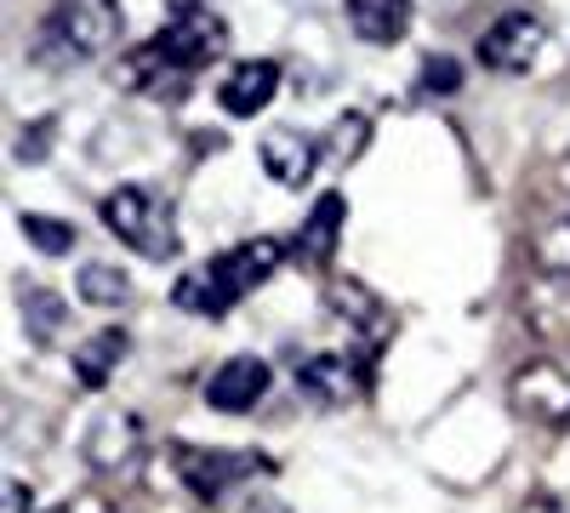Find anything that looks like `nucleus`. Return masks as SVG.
I'll return each instance as SVG.
<instances>
[{"instance_id": "nucleus-1", "label": "nucleus", "mask_w": 570, "mask_h": 513, "mask_svg": "<svg viewBox=\"0 0 570 513\" xmlns=\"http://www.w3.org/2000/svg\"><path fill=\"white\" fill-rule=\"evenodd\" d=\"M115 40H120V7L115 0H58L40 23L35 58L52 63V69H69V63L104 58Z\"/></svg>"}, {"instance_id": "nucleus-2", "label": "nucleus", "mask_w": 570, "mask_h": 513, "mask_svg": "<svg viewBox=\"0 0 570 513\" xmlns=\"http://www.w3.org/2000/svg\"><path fill=\"white\" fill-rule=\"evenodd\" d=\"M104 223L109 235L126 240L137 257H177V223H171V200L142 189V182H126V189H115L104 200Z\"/></svg>"}, {"instance_id": "nucleus-3", "label": "nucleus", "mask_w": 570, "mask_h": 513, "mask_svg": "<svg viewBox=\"0 0 570 513\" xmlns=\"http://www.w3.org/2000/svg\"><path fill=\"white\" fill-rule=\"evenodd\" d=\"M217 52H223V23H217L206 7H188V12H177V18L155 34V46H149L137 63H160L166 75H195V69L212 63Z\"/></svg>"}, {"instance_id": "nucleus-4", "label": "nucleus", "mask_w": 570, "mask_h": 513, "mask_svg": "<svg viewBox=\"0 0 570 513\" xmlns=\"http://www.w3.org/2000/svg\"><path fill=\"white\" fill-rule=\"evenodd\" d=\"M513 405L548 428H570V359L548 354L513 371Z\"/></svg>"}, {"instance_id": "nucleus-5", "label": "nucleus", "mask_w": 570, "mask_h": 513, "mask_svg": "<svg viewBox=\"0 0 570 513\" xmlns=\"http://www.w3.org/2000/svg\"><path fill=\"white\" fill-rule=\"evenodd\" d=\"M542 18L537 12H502L485 34H480V63L497 69V75H525L537 58H542Z\"/></svg>"}, {"instance_id": "nucleus-6", "label": "nucleus", "mask_w": 570, "mask_h": 513, "mask_svg": "<svg viewBox=\"0 0 570 513\" xmlns=\"http://www.w3.org/2000/svg\"><path fill=\"white\" fill-rule=\"evenodd\" d=\"M240 297H246V286H240V274H234L228 251H223V257H212L206 268H188V274L177 279V292H171V303H177L183 314H200V319L228 314Z\"/></svg>"}, {"instance_id": "nucleus-7", "label": "nucleus", "mask_w": 570, "mask_h": 513, "mask_svg": "<svg viewBox=\"0 0 570 513\" xmlns=\"http://www.w3.org/2000/svg\"><path fill=\"white\" fill-rule=\"evenodd\" d=\"M268 383H274L268 359H257V354H234V359H223L212 377H206V405H212V411H228V416H240V411L263 405Z\"/></svg>"}, {"instance_id": "nucleus-8", "label": "nucleus", "mask_w": 570, "mask_h": 513, "mask_svg": "<svg viewBox=\"0 0 570 513\" xmlns=\"http://www.w3.org/2000/svg\"><path fill=\"white\" fill-rule=\"evenodd\" d=\"M531 279H537V297H564L570 303V211H548L537 223Z\"/></svg>"}, {"instance_id": "nucleus-9", "label": "nucleus", "mask_w": 570, "mask_h": 513, "mask_svg": "<svg viewBox=\"0 0 570 513\" xmlns=\"http://www.w3.org/2000/svg\"><path fill=\"white\" fill-rule=\"evenodd\" d=\"M142 451V428H137V416L131 411H98L91 416V428H86V462L98 474H126L131 462Z\"/></svg>"}, {"instance_id": "nucleus-10", "label": "nucleus", "mask_w": 570, "mask_h": 513, "mask_svg": "<svg viewBox=\"0 0 570 513\" xmlns=\"http://www.w3.org/2000/svg\"><path fill=\"white\" fill-rule=\"evenodd\" d=\"M177 468H183L188 491H195L200 502H217L234 480H252L263 462L246 456V451H183V456H177Z\"/></svg>"}, {"instance_id": "nucleus-11", "label": "nucleus", "mask_w": 570, "mask_h": 513, "mask_svg": "<svg viewBox=\"0 0 570 513\" xmlns=\"http://www.w3.org/2000/svg\"><path fill=\"white\" fill-rule=\"evenodd\" d=\"M263 171L274 177V182H285V189H297V182H308L314 177V160H320V144L308 131H297V126H274L268 137H263Z\"/></svg>"}, {"instance_id": "nucleus-12", "label": "nucleus", "mask_w": 570, "mask_h": 513, "mask_svg": "<svg viewBox=\"0 0 570 513\" xmlns=\"http://www.w3.org/2000/svg\"><path fill=\"white\" fill-rule=\"evenodd\" d=\"M274 91H279V63L252 58V63H234V69H228V80H223L217 98H223L228 115H240V120H246V115H263V109H268Z\"/></svg>"}, {"instance_id": "nucleus-13", "label": "nucleus", "mask_w": 570, "mask_h": 513, "mask_svg": "<svg viewBox=\"0 0 570 513\" xmlns=\"http://www.w3.org/2000/svg\"><path fill=\"white\" fill-rule=\"evenodd\" d=\"M348 29L371 46H394L411 29V0H348Z\"/></svg>"}, {"instance_id": "nucleus-14", "label": "nucleus", "mask_w": 570, "mask_h": 513, "mask_svg": "<svg viewBox=\"0 0 570 513\" xmlns=\"http://www.w3.org/2000/svg\"><path fill=\"white\" fill-rule=\"evenodd\" d=\"M325 308L337 314V319H348L354 332H365V337H383L389 332L383 303H376L365 286H354V279H331V286H325Z\"/></svg>"}, {"instance_id": "nucleus-15", "label": "nucleus", "mask_w": 570, "mask_h": 513, "mask_svg": "<svg viewBox=\"0 0 570 513\" xmlns=\"http://www.w3.org/2000/svg\"><path fill=\"white\" fill-rule=\"evenodd\" d=\"M343 217H348L343 195H325V200L308 211L303 235H297V257H308V263H331V246H337V235H343Z\"/></svg>"}, {"instance_id": "nucleus-16", "label": "nucleus", "mask_w": 570, "mask_h": 513, "mask_svg": "<svg viewBox=\"0 0 570 513\" xmlns=\"http://www.w3.org/2000/svg\"><path fill=\"white\" fill-rule=\"evenodd\" d=\"M120 354H126V332H98V337L75 354V377H80L86 388H104V383L115 377Z\"/></svg>"}, {"instance_id": "nucleus-17", "label": "nucleus", "mask_w": 570, "mask_h": 513, "mask_svg": "<svg viewBox=\"0 0 570 513\" xmlns=\"http://www.w3.org/2000/svg\"><path fill=\"white\" fill-rule=\"evenodd\" d=\"M75 286H80V297H86L91 308H120V303H131V279H126L115 263H86Z\"/></svg>"}, {"instance_id": "nucleus-18", "label": "nucleus", "mask_w": 570, "mask_h": 513, "mask_svg": "<svg viewBox=\"0 0 570 513\" xmlns=\"http://www.w3.org/2000/svg\"><path fill=\"white\" fill-rule=\"evenodd\" d=\"M18 308H23V325H29L35 343H58V332H63V303H58L52 292L23 286V292H18Z\"/></svg>"}, {"instance_id": "nucleus-19", "label": "nucleus", "mask_w": 570, "mask_h": 513, "mask_svg": "<svg viewBox=\"0 0 570 513\" xmlns=\"http://www.w3.org/2000/svg\"><path fill=\"white\" fill-rule=\"evenodd\" d=\"M279 257H285V246L268 240V235H257V240H246V246H234V251H228V263H234V274H240V286H246V292L263 286V279L279 268Z\"/></svg>"}, {"instance_id": "nucleus-20", "label": "nucleus", "mask_w": 570, "mask_h": 513, "mask_svg": "<svg viewBox=\"0 0 570 513\" xmlns=\"http://www.w3.org/2000/svg\"><path fill=\"white\" fill-rule=\"evenodd\" d=\"M297 377H303V388H308L314 399H343V394H348V365H343V354H308Z\"/></svg>"}, {"instance_id": "nucleus-21", "label": "nucleus", "mask_w": 570, "mask_h": 513, "mask_svg": "<svg viewBox=\"0 0 570 513\" xmlns=\"http://www.w3.org/2000/svg\"><path fill=\"white\" fill-rule=\"evenodd\" d=\"M18 223H23V240H29L35 251H52V257H58V251L75 246V228L58 223V217H46V211H23Z\"/></svg>"}, {"instance_id": "nucleus-22", "label": "nucleus", "mask_w": 570, "mask_h": 513, "mask_svg": "<svg viewBox=\"0 0 570 513\" xmlns=\"http://www.w3.org/2000/svg\"><path fill=\"white\" fill-rule=\"evenodd\" d=\"M360 149H365V120H360V115H343L337 126H331L325 155H331V160H354Z\"/></svg>"}, {"instance_id": "nucleus-23", "label": "nucleus", "mask_w": 570, "mask_h": 513, "mask_svg": "<svg viewBox=\"0 0 570 513\" xmlns=\"http://www.w3.org/2000/svg\"><path fill=\"white\" fill-rule=\"evenodd\" d=\"M422 80H428V91H456V80H462V69L451 63V58H434L422 69Z\"/></svg>"}, {"instance_id": "nucleus-24", "label": "nucleus", "mask_w": 570, "mask_h": 513, "mask_svg": "<svg viewBox=\"0 0 570 513\" xmlns=\"http://www.w3.org/2000/svg\"><path fill=\"white\" fill-rule=\"evenodd\" d=\"M7 513H29V485H7Z\"/></svg>"}, {"instance_id": "nucleus-25", "label": "nucleus", "mask_w": 570, "mask_h": 513, "mask_svg": "<svg viewBox=\"0 0 570 513\" xmlns=\"http://www.w3.org/2000/svg\"><path fill=\"white\" fill-rule=\"evenodd\" d=\"M525 513H570V496H537Z\"/></svg>"}, {"instance_id": "nucleus-26", "label": "nucleus", "mask_w": 570, "mask_h": 513, "mask_svg": "<svg viewBox=\"0 0 570 513\" xmlns=\"http://www.w3.org/2000/svg\"><path fill=\"white\" fill-rule=\"evenodd\" d=\"M559 189H564V195H570V155H564V160H559Z\"/></svg>"}, {"instance_id": "nucleus-27", "label": "nucleus", "mask_w": 570, "mask_h": 513, "mask_svg": "<svg viewBox=\"0 0 570 513\" xmlns=\"http://www.w3.org/2000/svg\"><path fill=\"white\" fill-rule=\"evenodd\" d=\"M52 513H69V507H52Z\"/></svg>"}]
</instances>
